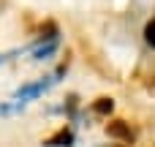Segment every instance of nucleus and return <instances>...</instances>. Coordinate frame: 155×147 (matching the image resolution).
<instances>
[{
	"instance_id": "1",
	"label": "nucleus",
	"mask_w": 155,
	"mask_h": 147,
	"mask_svg": "<svg viewBox=\"0 0 155 147\" xmlns=\"http://www.w3.org/2000/svg\"><path fill=\"white\" fill-rule=\"evenodd\" d=\"M65 71H68V65H60L54 74H49V76H41V79H35V82H30V85H22L16 93H14V101H19V104H30V101H35V98H41L44 93H49L63 76H65Z\"/></svg>"
},
{
	"instance_id": "5",
	"label": "nucleus",
	"mask_w": 155,
	"mask_h": 147,
	"mask_svg": "<svg viewBox=\"0 0 155 147\" xmlns=\"http://www.w3.org/2000/svg\"><path fill=\"white\" fill-rule=\"evenodd\" d=\"M144 44L155 49V19H150V22H147V27H144Z\"/></svg>"
},
{
	"instance_id": "2",
	"label": "nucleus",
	"mask_w": 155,
	"mask_h": 147,
	"mask_svg": "<svg viewBox=\"0 0 155 147\" xmlns=\"http://www.w3.org/2000/svg\"><path fill=\"white\" fill-rule=\"evenodd\" d=\"M74 142H76L74 131H71V128H60L54 136H49V139L44 142V147H74Z\"/></svg>"
},
{
	"instance_id": "3",
	"label": "nucleus",
	"mask_w": 155,
	"mask_h": 147,
	"mask_svg": "<svg viewBox=\"0 0 155 147\" xmlns=\"http://www.w3.org/2000/svg\"><path fill=\"white\" fill-rule=\"evenodd\" d=\"M106 134H109L112 139H120V142H131V139H134L131 128H128L123 120H114V123H109V125H106Z\"/></svg>"
},
{
	"instance_id": "4",
	"label": "nucleus",
	"mask_w": 155,
	"mask_h": 147,
	"mask_svg": "<svg viewBox=\"0 0 155 147\" xmlns=\"http://www.w3.org/2000/svg\"><path fill=\"white\" fill-rule=\"evenodd\" d=\"M93 112L106 117V115H112V112H114V101H112V98H98V101L93 104Z\"/></svg>"
}]
</instances>
